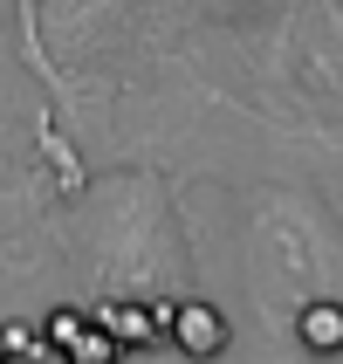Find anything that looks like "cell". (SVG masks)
Segmentation results:
<instances>
[{
	"instance_id": "obj_4",
	"label": "cell",
	"mask_w": 343,
	"mask_h": 364,
	"mask_svg": "<svg viewBox=\"0 0 343 364\" xmlns=\"http://www.w3.org/2000/svg\"><path fill=\"white\" fill-rule=\"evenodd\" d=\"M165 316H172V330H179V344H185V350H220V344H227L220 316H213L206 303H172Z\"/></svg>"
},
{
	"instance_id": "obj_2",
	"label": "cell",
	"mask_w": 343,
	"mask_h": 364,
	"mask_svg": "<svg viewBox=\"0 0 343 364\" xmlns=\"http://www.w3.org/2000/svg\"><path fill=\"white\" fill-rule=\"evenodd\" d=\"M247 275L275 323L337 303V227L309 193L261 186L247 200Z\"/></svg>"
},
{
	"instance_id": "obj_1",
	"label": "cell",
	"mask_w": 343,
	"mask_h": 364,
	"mask_svg": "<svg viewBox=\"0 0 343 364\" xmlns=\"http://www.w3.org/2000/svg\"><path fill=\"white\" fill-rule=\"evenodd\" d=\"M76 268L103 309H172L192 282V247L158 172H103L82 186L69 227Z\"/></svg>"
},
{
	"instance_id": "obj_3",
	"label": "cell",
	"mask_w": 343,
	"mask_h": 364,
	"mask_svg": "<svg viewBox=\"0 0 343 364\" xmlns=\"http://www.w3.org/2000/svg\"><path fill=\"white\" fill-rule=\"evenodd\" d=\"M131 7L138 0H21V21L55 62H82L131 21Z\"/></svg>"
},
{
	"instance_id": "obj_5",
	"label": "cell",
	"mask_w": 343,
	"mask_h": 364,
	"mask_svg": "<svg viewBox=\"0 0 343 364\" xmlns=\"http://www.w3.org/2000/svg\"><path fill=\"white\" fill-rule=\"evenodd\" d=\"M206 7H220V14H275L288 0H206Z\"/></svg>"
}]
</instances>
